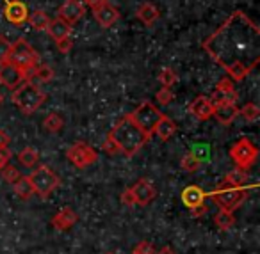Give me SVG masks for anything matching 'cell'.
<instances>
[{
  "instance_id": "cell-39",
  "label": "cell",
  "mask_w": 260,
  "mask_h": 254,
  "mask_svg": "<svg viewBox=\"0 0 260 254\" xmlns=\"http://www.w3.org/2000/svg\"><path fill=\"white\" fill-rule=\"evenodd\" d=\"M119 199H121V203L125 204V206H134V204H136L134 196H132V190H130V187H128V189L123 190L121 196H119Z\"/></svg>"
},
{
  "instance_id": "cell-26",
  "label": "cell",
  "mask_w": 260,
  "mask_h": 254,
  "mask_svg": "<svg viewBox=\"0 0 260 254\" xmlns=\"http://www.w3.org/2000/svg\"><path fill=\"white\" fill-rule=\"evenodd\" d=\"M18 160H20V164L25 165V167H34V165L40 162V153H38V150H34L32 146H27L20 151Z\"/></svg>"
},
{
  "instance_id": "cell-18",
  "label": "cell",
  "mask_w": 260,
  "mask_h": 254,
  "mask_svg": "<svg viewBox=\"0 0 260 254\" xmlns=\"http://www.w3.org/2000/svg\"><path fill=\"white\" fill-rule=\"evenodd\" d=\"M182 203L185 204V206L191 210V208H194V206H198V204H203L205 203V197H207V194L203 192L200 187H196V185H189V187H185L184 190H182Z\"/></svg>"
},
{
  "instance_id": "cell-10",
  "label": "cell",
  "mask_w": 260,
  "mask_h": 254,
  "mask_svg": "<svg viewBox=\"0 0 260 254\" xmlns=\"http://www.w3.org/2000/svg\"><path fill=\"white\" fill-rule=\"evenodd\" d=\"M237 98H239V94H237V91H235L232 80L230 79H221L219 82H217V86L214 87L210 101H212L214 107H221V105L235 103Z\"/></svg>"
},
{
  "instance_id": "cell-31",
  "label": "cell",
  "mask_w": 260,
  "mask_h": 254,
  "mask_svg": "<svg viewBox=\"0 0 260 254\" xmlns=\"http://www.w3.org/2000/svg\"><path fill=\"white\" fill-rule=\"evenodd\" d=\"M239 116H242V119L244 121H248V123H255L256 119H258V116H260V108H258V105L256 103H246L242 108H239Z\"/></svg>"
},
{
  "instance_id": "cell-37",
  "label": "cell",
  "mask_w": 260,
  "mask_h": 254,
  "mask_svg": "<svg viewBox=\"0 0 260 254\" xmlns=\"http://www.w3.org/2000/svg\"><path fill=\"white\" fill-rule=\"evenodd\" d=\"M132 254H155V249H153L152 242H146V240H143V242H139L138 245L134 247Z\"/></svg>"
},
{
  "instance_id": "cell-11",
  "label": "cell",
  "mask_w": 260,
  "mask_h": 254,
  "mask_svg": "<svg viewBox=\"0 0 260 254\" xmlns=\"http://www.w3.org/2000/svg\"><path fill=\"white\" fill-rule=\"evenodd\" d=\"M27 80V73L23 69L16 68L11 62H6V64H0V84L6 86L8 89L15 91L18 86H22Z\"/></svg>"
},
{
  "instance_id": "cell-16",
  "label": "cell",
  "mask_w": 260,
  "mask_h": 254,
  "mask_svg": "<svg viewBox=\"0 0 260 254\" xmlns=\"http://www.w3.org/2000/svg\"><path fill=\"white\" fill-rule=\"evenodd\" d=\"M189 112L194 116L200 121H207V119L212 118L214 114V105L210 101V98L207 96H196L192 100V103L189 105Z\"/></svg>"
},
{
  "instance_id": "cell-32",
  "label": "cell",
  "mask_w": 260,
  "mask_h": 254,
  "mask_svg": "<svg viewBox=\"0 0 260 254\" xmlns=\"http://www.w3.org/2000/svg\"><path fill=\"white\" fill-rule=\"evenodd\" d=\"M159 82L162 84V87H173L178 82V75L173 68H164L159 73Z\"/></svg>"
},
{
  "instance_id": "cell-28",
  "label": "cell",
  "mask_w": 260,
  "mask_h": 254,
  "mask_svg": "<svg viewBox=\"0 0 260 254\" xmlns=\"http://www.w3.org/2000/svg\"><path fill=\"white\" fill-rule=\"evenodd\" d=\"M43 126L47 132L50 133H57L62 130V126H64V121H62V118L57 114V112H52V114H48L47 118L43 119Z\"/></svg>"
},
{
  "instance_id": "cell-14",
  "label": "cell",
  "mask_w": 260,
  "mask_h": 254,
  "mask_svg": "<svg viewBox=\"0 0 260 254\" xmlns=\"http://www.w3.org/2000/svg\"><path fill=\"white\" fill-rule=\"evenodd\" d=\"M93 15L94 20L98 22V25L104 27V29L112 27L119 20V11L112 4H109L107 0L102 2L100 6H96V8H93Z\"/></svg>"
},
{
  "instance_id": "cell-19",
  "label": "cell",
  "mask_w": 260,
  "mask_h": 254,
  "mask_svg": "<svg viewBox=\"0 0 260 254\" xmlns=\"http://www.w3.org/2000/svg\"><path fill=\"white\" fill-rule=\"evenodd\" d=\"M237 116H239L237 105L232 103V105H221V107H214L212 118H216L217 123H221V125H232Z\"/></svg>"
},
{
  "instance_id": "cell-41",
  "label": "cell",
  "mask_w": 260,
  "mask_h": 254,
  "mask_svg": "<svg viewBox=\"0 0 260 254\" xmlns=\"http://www.w3.org/2000/svg\"><path fill=\"white\" fill-rule=\"evenodd\" d=\"M191 211H192V217H203V215L207 213L205 203H203V204H198V206H194V208H191Z\"/></svg>"
},
{
  "instance_id": "cell-21",
  "label": "cell",
  "mask_w": 260,
  "mask_h": 254,
  "mask_svg": "<svg viewBox=\"0 0 260 254\" xmlns=\"http://www.w3.org/2000/svg\"><path fill=\"white\" fill-rule=\"evenodd\" d=\"M136 16H138L139 22H143L145 25H153V23L159 20L160 11L152 4V2H146V4H141L136 11Z\"/></svg>"
},
{
  "instance_id": "cell-5",
  "label": "cell",
  "mask_w": 260,
  "mask_h": 254,
  "mask_svg": "<svg viewBox=\"0 0 260 254\" xmlns=\"http://www.w3.org/2000/svg\"><path fill=\"white\" fill-rule=\"evenodd\" d=\"M38 61H40V54L25 40H18L16 43H11V52H9L8 62L15 64L16 68L23 69L25 73H29L38 64Z\"/></svg>"
},
{
  "instance_id": "cell-4",
  "label": "cell",
  "mask_w": 260,
  "mask_h": 254,
  "mask_svg": "<svg viewBox=\"0 0 260 254\" xmlns=\"http://www.w3.org/2000/svg\"><path fill=\"white\" fill-rule=\"evenodd\" d=\"M246 196H248V192H246L244 187H235L224 182L210 194V197H212V201L216 203V206L219 208V210H226V211L237 210V208L244 203Z\"/></svg>"
},
{
  "instance_id": "cell-33",
  "label": "cell",
  "mask_w": 260,
  "mask_h": 254,
  "mask_svg": "<svg viewBox=\"0 0 260 254\" xmlns=\"http://www.w3.org/2000/svg\"><path fill=\"white\" fill-rule=\"evenodd\" d=\"M0 174H2V178H4L6 182L11 183V185H15V183L22 178V174H20L18 169H16L15 165H9V164L0 169Z\"/></svg>"
},
{
  "instance_id": "cell-45",
  "label": "cell",
  "mask_w": 260,
  "mask_h": 254,
  "mask_svg": "<svg viewBox=\"0 0 260 254\" xmlns=\"http://www.w3.org/2000/svg\"><path fill=\"white\" fill-rule=\"evenodd\" d=\"M2 101H4V96H2V94H0V103H2Z\"/></svg>"
},
{
  "instance_id": "cell-15",
  "label": "cell",
  "mask_w": 260,
  "mask_h": 254,
  "mask_svg": "<svg viewBox=\"0 0 260 254\" xmlns=\"http://www.w3.org/2000/svg\"><path fill=\"white\" fill-rule=\"evenodd\" d=\"M4 16L9 23L13 25H22L27 22V16H29V9L23 2L20 0H9L4 8Z\"/></svg>"
},
{
  "instance_id": "cell-2",
  "label": "cell",
  "mask_w": 260,
  "mask_h": 254,
  "mask_svg": "<svg viewBox=\"0 0 260 254\" xmlns=\"http://www.w3.org/2000/svg\"><path fill=\"white\" fill-rule=\"evenodd\" d=\"M109 135L114 139V142L119 146V151H121L125 157H134L143 146L150 140V135L145 133L138 125H136L130 116H123L118 123L114 125V128L109 132Z\"/></svg>"
},
{
  "instance_id": "cell-25",
  "label": "cell",
  "mask_w": 260,
  "mask_h": 254,
  "mask_svg": "<svg viewBox=\"0 0 260 254\" xmlns=\"http://www.w3.org/2000/svg\"><path fill=\"white\" fill-rule=\"evenodd\" d=\"M214 224L221 229V231H226V229L234 228L235 224V217L234 211H226V210H219L214 215Z\"/></svg>"
},
{
  "instance_id": "cell-38",
  "label": "cell",
  "mask_w": 260,
  "mask_h": 254,
  "mask_svg": "<svg viewBox=\"0 0 260 254\" xmlns=\"http://www.w3.org/2000/svg\"><path fill=\"white\" fill-rule=\"evenodd\" d=\"M55 45H57V50L61 52V54H68V52L73 48V41H72V38H70V36L55 41Z\"/></svg>"
},
{
  "instance_id": "cell-42",
  "label": "cell",
  "mask_w": 260,
  "mask_h": 254,
  "mask_svg": "<svg viewBox=\"0 0 260 254\" xmlns=\"http://www.w3.org/2000/svg\"><path fill=\"white\" fill-rule=\"evenodd\" d=\"M9 142H11V137H9L8 132L0 130V148H8Z\"/></svg>"
},
{
  "instance_id": "cell-13",
  "label": "cell",
  "mask_w": 260,
  "mask_h": 254,
  "mask_svg": "<svg viewBox=\"0 0 260 254\" xmlns=\"http://www.w3.org/2000/svg\"><path fill=\"white\" fill-rule=\"evenodd\" d=\"M130 190H132V196H134V201L138 206H148L157 196L155 187H153L152 182L146 178L138 179L134 185L130 187Z\"/></svg>"
},
{
  "instance_id": "cell-40",
  "label": "cell",
  "mask_w": 260,
  "mask_h": 254,
  "mask_svg": "<svg viewBox=\"0 0 260 254\" xmlns=\"http://www.w3.org/2000/svg\"><path fill=\"white\" fill-rule=\"evenodd\" d=\"M9 160H11V151L8 148H0V169L4 167V165H8Z\"/></svg>"
},
{
  "instance_id": "cell-8",
  "label": "cell",
  "mask_w": 260,
  "mask_h": 254,
  "mask_svg": "<svg viewBox=\"0 0 260 254\" xmlns=\"http://www.w3.org/2000/svg\"><path fill=\"white\" fill-rule=\"evenodd\" d=\"M230 157L234 160L235 167L248 171L256 162V158H258V150H256V146L249 139H241L232 146Z\"/></svg>"
},
{
  "instance_id": "cell-7",
  "label": "cell",
  "mask_w": 260,
  "mask_h": 254,
  "mask_svg": "<svg viewBox=\"0 0 260 254\" xmlns=\"http://www.w3.org/2000/svg\"><path fill=\"white\" fill-rule=\"evenodd\" d=\"M128 116H130V119H132L143 132L148 133L150 137L155 132V126H157V123H159V119L162 118L159 108L153 103H150V101H143V103L138 105V108Z\"/></svg>"
},
{
  "instance_id": "cell-27",
  "label": "cell",
  "mask_w": 260,
  "mask_h": 254,
  "mask_svg": "<svg viewBox=\"0 0 260 254\" xmlns=\"http://www.w3.org/2000/svg\"><path fill=\"white\" fill-rule=\"evenodd\" d=\"M30 77L41 80V82H50V80L54 79V69H52L50 66H47V64H43V66L36 64L29 73H27V79H30Z\"/></svg>"
},
{
  "instance_id": "cell-24",
  "label": "cell",
  "mask_w": 260,
  "mask_h": 254,
  "mask_svg": "<svg viewBox=\"0 0 260 254\" xmlns=\"http://www.w3.org/2000/svg\"><path fill=\"white\" fill-rule=\"evenodd\" d=\"M13 189H15V194L20 197V199H30V197L34 196V189H32V185H30V179H29V176H22V178L18 179V182L13 185Z\"/></svg>"
},
{
  "instance_id": "cell-6",
  "label": "cell",
  "mask_w": 260,
  "mask_h": 254,
  "mask_svg": "<svg viewBox=\"0 0 260 254\" xmlns=\"http://www.w3.org/2000/svg\"><path fill=\"white\" fill-rule=\"evenodd\" d=\"M29 179H30V185H32V189H34V194H38V196L43 197V199L50 197V194L61 185L59 176L55 174L50 167H47V165H41V167H38L36 171H32V174L29 176Z\"/></svg>"
},
{
  "instance_id": "cell-43",
  "label": "cell",
  "mask_w": 260,
  "mask_h": 254,
  "mask_svg": "<svg viewBox=\"0 0 260 254\" xmlns=\"http://www.w3.org/2000/svg\"><path fill=\"white\" fill-rule=\"evenodd\" d=\"M84 2V6H87V8H96V6H100L102 2H105V0H82Z\"/></svg>"
},
{
  "instance_id": "cell-23",
  "label": "cell",
  "mask_w": 260,
  "mask_h": 254,
  "mask_svg": "<svg viewBox=\"0 0 260 254\" xmlns=\"http://www.w3.org/2000/svg\"><path fill=\"white\" fill-rule=\"evenodd\" d=\"M27 22H29L30 25H32V29H36V30H47L48 23H50V18H48V15L45 11L38 9V11L29 13V16H27Z\"/></svg>"
},
{
  "instance_id": "cell-34",
  "label": "cell",
  "mask_w": 260,
  "mask_h": 254,
  "mask_svg": "<svg viewBox=\"0 0 260 254\" xmlns=\"http://www.w3.org/2000/svg\"><path fill=\"white\" fill-rule=\"evenodd\" d=\"M155 100L159 101L160 105H170L171 101L175 100V94H173V91H171V87H160L155 94Z\"/></svg>"
},
{
  "instance_id": "cell-35",
  "label": "cell",
  "mask_w": 260,
  "mask_h": 254,
  "mask_svg": "<svg viewBox=\"0 0 260 254\" xmlns=\"http://www.w3.org/2000/svg\"><path fill=\"white\" fill-rule=\"evenodd\" d=\"M102 150H104V153L111 155V157H114V155H119L121 151H119V146L114 142V139H112L111 135L107 133V137L104 139V142H102Z\"/></svg>"
},
{
  "instance_id": "cell-17",
  "label": "cell",
  "mask_w": 260,
  "mask_h": 254,
  "mask_svg": "<svg viewBox=\"0 0 260 254\" xmlns=\"http://www.w3.org/2000/svg\"><path fill=\"white\" fill-rule=\"evenodd\" d=\"M77 221H79V217H77L75 210L70 208V206H64V208H61L54 217H52L50 224L54 226L57 231H68V229L72 228Z\"/></svg>"
},
{
  "instance_id": "cell-30",
  "label": "cell",
  "mask_w": 260,
  "mask_h": 254,
  "mask_svg": "<svg viewBox=\"0 0 260 254\" xmlns=\"http://www.w3.org/2000/svg\"><path fill=\"white\" fill-rule=\"evenodd\" d=\"M200 165H202V160H200L192 151L191 153H185L180 160V167L184 169L185 172H196L200 169Z\"/></svg>"
},
{
  "instance_id": "cell-20",
  "label": "cell",
  "mask_w": 260,
  "mask_h": 254,
  "mask_svg": "<svg viewBox=\"0 0 260 254\" xmlns=\"http://www.w3.org/2000/svg\"><path fill=\"white\" fill-rule=\"evenodd\" d=\"M175 132H177V123H175L171 118H168V116L162 114V118L159 119V123H157V126H155V132L153 133H155L162 142H166V140H170L171 137L175 135Z\"/></svg>"
},
{
  "instance_id": "cell-12",
  "label": "cell",
  "mask_w": 260,
  "mask_h": 254,
  "mask_svg": "<svg viewBox=\"0 0 260 254\" xmlns=\"http://www.w3.org/2000/svg\"><path fill=\"white\" fill-rule=\"evenodd\" d=\"M59 18L64 20L68 25H75L86 15V6L82 0H64L57 11Z\"/></svg>"
},
{
  "instance_id": "cell-29",
  "label": "cell",
  "mask_w": 260,
  "mask_h": 254,
  "mask_svg": "<svg viewBox=\"0 0 260 254\" xmlns=\"http://www.w3.org/2000/svg\"><path fill=\"white\" fill-rule=\"evenodd\" d=\"M248 182V171H242V169L235 167L234 171H230L224 178V183H230L235 187H244V183Z\"/></svg>"
},
{
  "instance_id": "cell-9",
  "label": "cell",
  "mask_w": 260,
  "mask_h": 254,
  "mask_svg": "<svg viewBox=\"0 0 260 254\" xmlns=\"http://www.w3.org/2000/svg\"><path fill=\"white\" fill-rule=\"evenodd\" d=\"M66 157L79 169L89 167L91 164H94L98 160V153L94 151V148L89 146L87 142H84V140H79L73 146H70L68 151H66Z\"/></svg>"
},
{
  "instance_id": "cell-3",
  "label": "cell",
  "mask_w": 260,
  "mask_h": 254,
  "mask_svg": "<svg viewBox=\"0 0 260 254\" xmlns=\"http://www.w3.org/2000/svg\"><path fill=\"white\" fill-rule=\"evenodd\" d=\"M11 100H13V103L18 107V111L22 112V114L30 116L45 103L47 93H45L38 84H34L32 80H25L22 86H18L13 91Z\"/></svg>"
},
{
  "instance_id": "cell-22",
  "label": "cell",
  "mask_w": 260,
  "mask_h": 254,
  "mask_svg": "<svg viewBox=\"0 0 260 254\" xmlns=\"http://www.w3.org/2000/svg\"><path fill=\"white\" fill-rule=\"evenodd\" d=\"M47 32L50 34V38H54L55 41H59V40H62V38H68L70 34H72V25H68L64 20H61L57 16V18L50 20V23H48V27H47Z\"/></svg>"
},
{
  "instance_id": "cell-1",
  "label": "cell",
  "mask_w": 260,
  "mask_h": 254,
  "mask_svg": "<svg viewBox=\"0 0 260 254\" xmlns=\"http://www.w3.org/2000/svg\"><path fill=\"white\" fill-rule=\"evenodd\" d=\"M202 47L230 80L241 82L260 62V29L246 13L234 11Z\"/></svg>"
},
{
  "instance_id": "cell-44",
  "label": "cell",
  "mask_w": 260,
  "mask_h": 254,
  "mask_svg": "<svg viewBox=\"0 0 260 254\" xmlns=\"http://www.w3.org/2000/svg\"><path fill=\"white\" fill-rule=\"evenodd\" d=\"M155 254H177L171 247H162V249L155 250Z\"/></svg>"
},
{
  "instance_id": "cell-36",
  "label": "cell",
  "mask_w": 260,
  "mask_h": 254,
  "mask_svg": "<svg viewBox=\"0 0 260 254\" xmlns=\"http://www.w3.org/2000/svg\"><path fill=\"white\" fill-rule=\"evenodd\" d=\"M9 52H11V43H9L4 36H0V64H6V62H8Z\"/></svg>"
}]
</instances>
